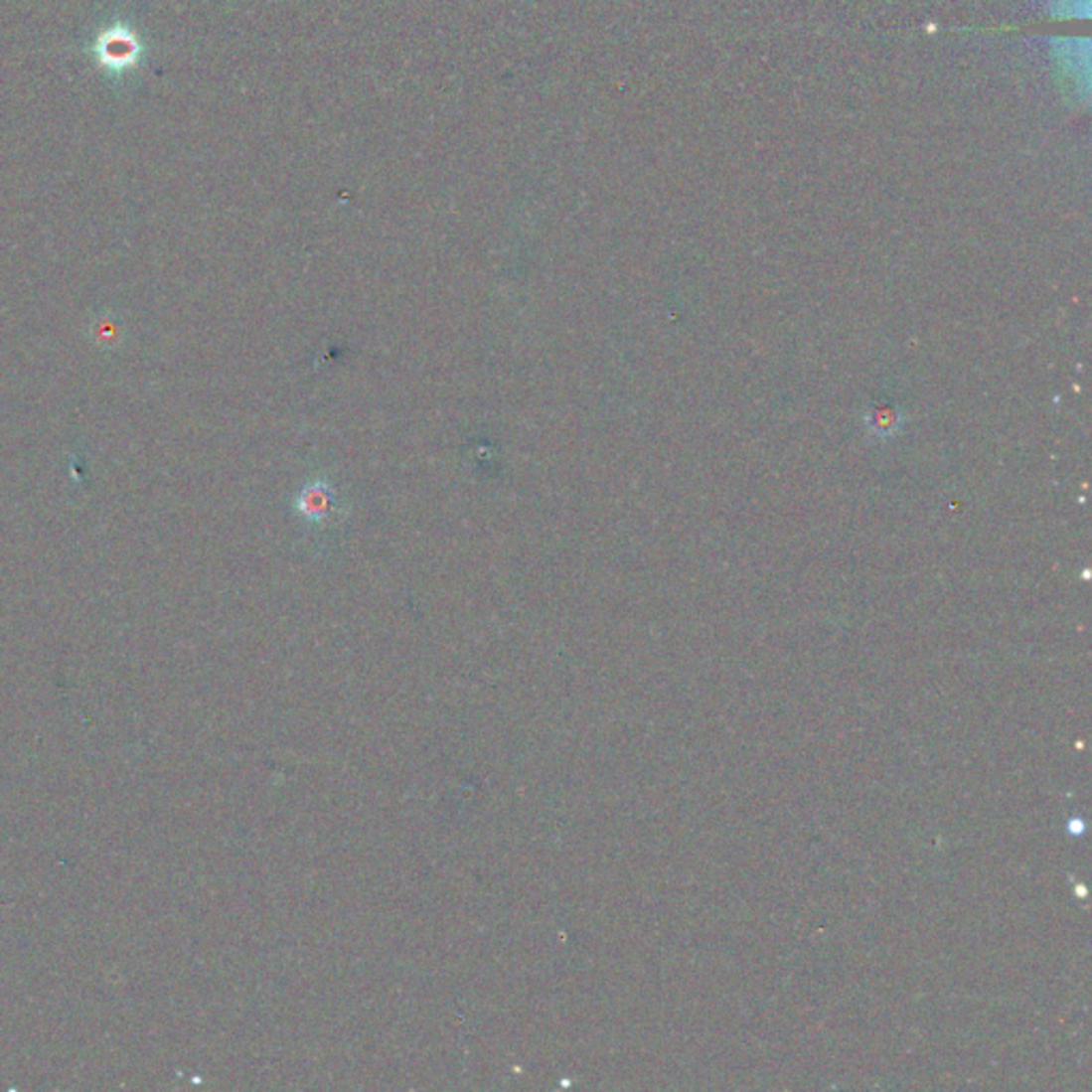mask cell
Instances as JSON below:
<instances>
[]
</instances>
